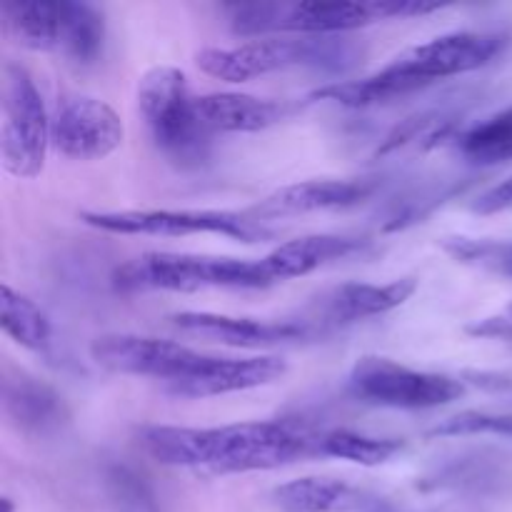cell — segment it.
<instances>
[{"mask_svg": "<svg viewBox=\"0 0 512 512\" xmlns=\"http://www.w3.org/2000/svg\"><path fill=\"white\" fill-rule=\"evenodd\" d=\"M138 435L145 453L158 463L173 468L210 470V473L273 470L318 455V435L280 420L235 423L220 428L148 425Z\"/></svg>", "mask_w": 512, "mask_h": 512, "instance_id": "cell-1", "label": "cell"}, {"mask_svg": "<svg viewBox=\"0 0 512 512\" xmlns=\"http://www.w3.org/2000/svg\"><path fill=\"white\" fill-rule=\"evenodd\" d=\"M508 43V35L503 33L458 30V33L440 35L428 43L403 50L378 73L365 75L360 80H335V83L323 85L313 90L308 100H330L348 108L388 103V100L428 88L435 80L485 68L508 48Z\"/></svg>", "mask_w": 512, "mask_h": 512, "instance_id": "cell-2", "label": "cell"}, {"mask_svg": "<svg viewBox=\"0 0 512 512\" xmlns=\"http://www.w3.org/2000/svg\"><path fill=\"white\" fill-rule=\"evenodd\" d=\"M423 0H368V3H243L228 5L230 28L238 35L300 33L305 38L345 33L390 18H413L440 10Z\"/></svg>", "mask_w": 512, "mask_h": 512, "instance_id": "cell-3", "label": "cell"}, {"mask_svg": "<svg viewBox=\"0 0 512 512\" xmlns=\"http://www.w3.org/2000/svg\"><path fill=\"white\" fill-rule=\"evenodd\" d=\"M360 58V50L333 35L300 40L263 38L235 48H205L198 53V68L225 83H248L260 75L288 68H313L325 73L348 70Z\"/></svg>", "mask_w": 512, "mask_h": 512, "instance_id": "cell-4", "label": "cell"}, {"mask_svg": "<svg viewBox=\"0 0 512 512\" xmlns=\"http://www.w3.org/2000/svg\"><path fill=\"white\" fill-rule=\"evenodd\" d=\"M138 108L165 158L180 168H198L208 160L213 133L200 120L183 70L173 65L150 68L138 83Z\"/></svg>", "mask_w": 512, "mask_h": 512, "instance_id": "cell-5", "label": "cell"}, {"mask_svg": "<svg viewBox=\"0 0 512 512\" xmlns=\"http://www.w3.org/2000/svg\"><path fill=\"white\" fill-rule=\"evenodd\" d=\"M113 283L120 290H173V293H193L205 288L260 290L275 285L263 258L238 260L178 253H145L128 260L113 273Z\"/></svg>", "mask_w": 512, "mask_h": 512, "instance_id": "cell-6", "label": "cell"}, {"mask_svg": "<svg viewBox=\"0 0 512 512\" xmlns=\"http://www.w3.org/2000/svg\"><path fill=\"white\" fill-rule=\"evenodd\" d=\"M80 220L90 228L118 235H160V238H183V235H225V238L258 243L270 238L265 223L253 215L230 213V210H85Z\"/></svg>", "mask_w": 512, "mask_h": 512, "instance_id": "cell-7", "label": "cell"}, {"mask_svg": "<svg viewBox=\"0 0 512 512\" xmlns=\"http://www.w3.org/2000/svg\"><path fill=\"white\" fill-rule=\"evenodd\" d=\"M53 140V120L48 118L43 95L35 80L20 65L3 70V165L15 178H35L45 165Z\"/></svg>", "mask_w": 512, "mask_h": 512, "instance_id": "cell-8", "label": "cell"}, {"mask_svg": "<svg viewBox=\"0 0 512 512\" xmlns=\"http://www.w3.org/2000/svg\"><path fill=\"white\" fill-rule=\"evenodd\" d=\"M348 393L355 400L378 408L430 410L463 398L460 380L440 373H425L380 355H365L348 375Z\"/></svg>", "mask_w": 512, "mask_h": 512, "instance_id": "cell-9", "label": "cell"}, {"mask_svg": "<svg viewBox=\"0 0 512 512\" xmlns=\"http://www.w3.org/2000/svg\"><path fill=\"white\" fill-rule=\"evenodd\" d=\"M90 355L110 373L160 380L165 393L193 378L208 358L190 345L145 335H103L93 340Z\"/></svg>", "mask_w": 512, "mask_h": 512, "instance_id": "cell-10", "label": "cell"}, {"mask_svg": "<svg viewBox=\"0 0 512 512\" xmlns=\"http://www.w3.org/2000/svg\"><path fill=\"white\" fill-rule=\"evenodd\" d=\"M120 115L105 100L75 95L53 118V145L70 160H103L123 145Z\"/></svg>", "mask_w": 512, "mask_h": 512, "instance_id": "cell-11", "label": "cell"}, {"mask_svg": "<svg viewBox=\"0 0 512 512\" xmlns=\"http://www.w3.org/2000/svg\"><path fill=\"white\" fill-rule=\"evenodd\" d=\"M170 323L180 333L213 340L220 345H233V348H265V345L295 343V340L315 335V325L305 323V320H255L218 313H195V310L175 313Z\"/></svg>", "mask_w": 512, "mask_h": 512, "instance_id": "cell-12", "label": "cell"}, {"mask_svg": "<svg viewBox=\"0 0 512 512\" xmlns=\"http://www.w3.org/2000/svg\"><path fill=\"white\" fill-rule=\"evenodd\" d=\"M378 188L373 178H345V180H305V183L285 185L260 200L248 210L255 220L268 223L275 218H290V215L318 213V210L353 208L363 203Z\"/></svg>", "mask_w": 512, "mask_h": 512, "instance_id": "cell-13", "label": "cell"}, {"mask_svg": "<svg viewBox=\"0 0 512 512\" xmlns=\"http://www.w3.org/2000/svg\"><path fill=\"white\" fill-rule=\"evenodd\" d=\"M285 360L278 355H258V358H220L208 355L198 373L178 388L168 390L175 398H213V395L238 393V390L260 388L285 375Z\"/></svg>", "mask_w": 512, "mask_h": 512, "instance_id": "cell-14", "label": "cell"}, {"mask_svg": "<svg viewBox=\"0 0 512 512\" xmlns=\"http://www.w3.org/2000/svg\"><path fill=\"white\" fill-rule=\"evenodd\" d=\"M198 115L210 133H258L293 113L285 100L248 93H208L195 98Z\"/></svg>", "mask_w": 512, "mask_h": 512, "instance_id": "cell-15", "label": "cell"}, {"mask_svg": "<svg viewBox=\"0 0 512 512\" xmlns=\"http://www.w3.org/2000/svg\"><path fill=\"white\" fill-rule=\"evenodd\" d=\"M415 288H418V280L413 278L393 280V283L385 285L345 283L320 298L318 315L323 318V323L335 325L378 318V315L390 313V310L400 308L405 300H410Z\"/></svg>", "mask_w": 512, "mask_h": 512, "instance_id": "cell-16", "label": "cell"}, {"mask_svg": "<svg viewBox=\"0 0 512 512\" xmlns=\"http://www.w3.org/2000/svg\"><path fill=\"white\" fill-rule=\"evenodd\" d=\"M273 500L283 512H373L380 508L378 498L365 490L330 478L290 480L275 488Z\"/></svg>", "mask_w": 512, "mask_h": 512, "instance_id": "cell-17", "label": "cell"}, {"mask_svg": "<svg viewBox=\"0 0 512 512\" xmlns=\"http://www.w3.org/2000/svg\"><path fill=\"white\" fill-rule=\"evenodd\" d=\"M3 405L8 418L28 435H53L63 428L68 420L63 398L48 388L45 383H38L28 375L5 380L3 388Z\"/></svg>", "mask_w": 512, "mask_h": 512, "instance_id": "cell-18", "label": "cell"}, {"mask_svg": "<svg viewBox=\"0 0 512 512\" xmlns=\"http://www.w3.org/2000/svg\"><path fill=\"white\" fill-rule=\"evenodd\" d=\"M363 248L365 240L348 238V235H305V238L278 245L263 260L273 283H285V280L303 278V275L323 268L330 260L360 253Z\"/></svg>", "mask_w": 512, "mask_h": 512, "instance_id": "cell-19", "label": "cell"}, {"mask_svg": "<svg viewBox=\"0 0 512 512\" xmlns=\"http://www.w3.org/2000/svg\"><path fill=\"white\" fill-rule=\"evenodd\" d=\"M5 35L18 45L30 50L60 48V30H63V0H5L0 5Z\"/></svg>", "mask_w": 512, "mask_h": 512, "instance_id": "cell-20", "label": "cell"}, {"mask_svg": "<svg viewBox=\"0 0 512 512\" xmlns=\"http://www.w3.org/2000/svg\"><path fill=\"white\" fill-rule=\"evenodd\" d=\"M0 325L10 340L23 348L45 353L53 340V325L38 303L18 293L8 283L0 285Z\"/></svg>", "mask_w": 512, "mask_h": 512, "instance_id": "cell-21", "label": "cell"}, {"mask_svg": "<svg viewBox=\"0 0 512 512\" xmlns=\"http://www.w3.org/2000/svg\"><path fill=\"white\" fill-rule=\"evenodd\" d=\"M103 13L88 3L63 0V30L58 53L75 65H93L103 55Z\"/></svg>", "mask_w": 512, "mask_h": 512, "instance_id": "cell-22", "label": "cell"}, {"mask_svg": "<svg viewBox=\"0 0 512 512\" xmlns=\"http://www.w3.org/2000/svg\"><path fill=\"white\" fill-rule=\"evenodd\" d=\"M455 150L473 165H500L512 160V105L455 135Z\"/></svg>", "mask_w": 512, "mask_h": 512, "instance_id": "cell-23", "label": "cell"}, {"mask_svg": "<svg viewBox=\"0 0 512 512\" xmlns=\"http://www.w3.org/2000/svg\"><path fill=\"white\" fill-rule=\"evenodd\" d=\"M403 450V443L395 438H373V435L355 433V430L338 428L328 430V433L318 435V455L323 458H340L348 463L365 465V468H375Z\"/></svg>", "mask_w": 512, "mask_h": 512, "instance_id": "cell-24", "label": "cell"}, {"mask_svg": "<svg viewBox=\"0 0 512 512\" xmlns=\"http://www.w3.org/2000/svg\"><path fill=\"white\" fill-rule=\"evenodd\" d=\"M445 253L453 255L458 263L473 265L485 273L512 278V243L475 238H448L443 243Z\"/></svg>", "mask_w": 512, "mask_h": 512, "instance_id": "cell-25", "label": "cell"}, {"mask_svg": "<svg viewBox=\"0 0 512 512\" xmlns=\"http://www.w3.org/2000/svg\"><path fill=\"white\" fill-rule=\"evenodd\" d=\"M428 438H470V435H500L512 438V413H488V410H463L430 428Z\"/></svg>", "mask_w": 512, "mask_h": 512, "instance_id": "cell-26", "label": "cell"}, {"mask_svg": "<svg viewBox=\"0 0 512 512\" xmlns=\"http://www.w3.org/2000/svg\"><path fill=\"white\" fill-rule=\"evenodd\" d=\"M108 480L120 512H158L153 495H150V490L145 488V483L138 475L118 468L110 473Z\"/></svg>", "mask_w": 512, "mask_h": 512, "instance_id": "cell-27", "label": "cell"}, {"mask_svg": "<svg viewBox=\"0 0 512 512\" xmlns=\"http://www.w3.org/2000/svg\"><path fill=\"white\" fill-rule=\"evenodd\" d=\"M510 208H512V175L508 180H503V183L495 185V188H490L488 193L480 195L473 205L475 213L480 215H495Z\"/></svg>", "mask_w": 512, "mask_h": 512, "instance_id": "cell-28", "label": "cell"}, {"mask_svg": "<svg viewBox=\"0 0 512 512\" xmlns=\"http://www.w3.org/2000/svg\"><path fill=\"white\" fill-rule=\"evenodd\" d=\"M510 313H512V305H510Z\"/></svg>", "mask_w": 512, "mask_h": 512, "instance_id": "cell-29", "label": "cell"}]
</instances>
